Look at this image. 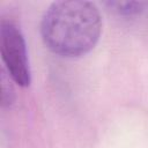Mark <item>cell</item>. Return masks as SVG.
<instances>
[{
	"label": "cell",
	"mask_w": 148,
	"mask_h": 148,
	"mask_svg": "<svg viewBox=\"0 0 148 148\" xmlns=\"http://www.w3.org/2000/svg\"><path fill=\"white\" fill-rule=\"evenodd\" d=\"M102 31L97 7L84 0L53 2L45 12L40 34L45 45L56 54L75 58L90 52Z\"/></svg>",
	"instance_id": "1"
},
{
	"label": "cell",
	"mask_w": 148,
	"mask_h": 148,
	"mask_svg": "<svg viewBox=\"0 0 148 148\" xmlns=\"http://www.w3.org/2000/svg\"><path fill=\"white\" fill-rule=\"evenodd\" d=\"M0 52L12 80L21 87H28L31 72L25 40L20 28L8 20H2L0 24Z\"/></svg>",
	"instance_id": "2"
},
{
	"label": "cell",
	"mask_w": 148,
	"mask_h": 148,
	"mask_svg": "<svg viewBox=\"0 0 148 148\" xmlns=\"http://www.w3.org/2000/svg\"><path fill=\"white\" fill-rule=\"evenodd\" d=\"M106 5L120 15H126V16L130 15L131 16V15L139 14L143 9L145 2H141V1H109V2H106Z\"/></svg>",
	"instance_id": "3"
}]
</instances>
